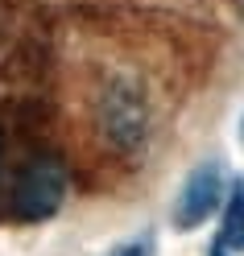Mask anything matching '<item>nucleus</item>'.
Instances as JSON below:
<instances>
[{
    "instance_id": "1",
    "label": "nucleus",
    "mask_w": 244,
    "mask_h": 256,
    "mask_svg": "<svg viewBox=\"0 0 244 256\" xmlns=\"http://www.w3.org/2000/svg\"><path fill=\"white\" fill-rule=\"evenodd\" d=\"M62 198H67V170L54 157L29 162L13 186V206L21 219H50L62 206Z\"/></svg>"
},
{
    "instance_id": "2",
    "label": "nucleus",
    "mask_w": 244,
    "mask_h": 256,
    "mask_svg": "<svg viewBox=\"0 0 244 256\" xmlns=\"http://www.w3.org/2000/svg\"><path fill=\"white\" fill-rule=\"evenodd\" d=\"M223 202V170L215 162H203L199 170H190V178L178 190V202H174V228H203V223L219 211Z\"/></svg>"
},
{
    "instance_id": "3",
    "label": "nucleus",
    "mask_w": 244,
    "mask_h": 256,
    "mask_svg": "<svg viewBox=\"0 0 244 256\" xmlns=\"http://www.w3.org/2000/svg\"><path fill=\"white\" fill-rule=\"evenodd\" d=\"M104 128L116 145H137L145 136V104H141V91L133 83H112L104 95Z\"/></svg>"
},
{
    "instance_id": "4",
    "label": "nucleus",
    "mask_w": 244,
    "mask_h": 256,
    "mask_svg": "<svg viewBox=\"0 0 244 256\" xmlns=\"http://www.w3.org/2000/svg\"><path fill=\"white\" fill-rule=\"evenodd\" d=\"M219 248L223 252H244V178H236L232 194H227L223 228H219Z\"/></svg>"
},
{
    "instance_id": "5",
    "label": "nucleus",
    "mask_w": 244,
    "mask_h": 256,
    "mask_svg": "<svg viewBox=\"0 0 244 256\" xmlns=\"http://www.w3.org/2000/svg\"><path fill=\"white\" fill-rule=\"evenodd\" d=\"M116 256H149V244H141V248H137V244H128V248H120Z\"/></svg>"
},
{
    "instance_id": "6",
    "label": "nucleus",
    "mask_w": 244,
    "mask_h": 256,
    "mask_svg": "<svg viewBox=\"0 0 244 256\" xmlns=\"http://www.w3.org/2000/svg\"><path fill=\"white\" fill-rule=\"evenodd\" d=\"M211 256H227V252H223V248H219V244H215V248H211Z\"/></svg>"
},
{
    "instance_id": "7",
    "label": "nucleus",
    "mask_w": 244,
    "mask_h": 256,
    "mask_svg": "<svg viewBox=\"0 0 244 256\" xmlns=\"http://www.w3.org/2000/svg\"><path fill=\"white\" fill-rule=\"evenodd\" d=\"M240 140H244V116H240Z\"/></svg>"
}]
</instances>
